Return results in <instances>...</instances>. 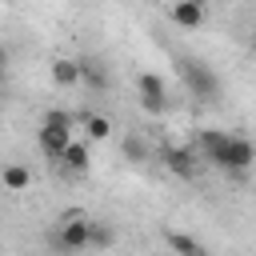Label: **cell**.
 <instances>
[{"label": "cell", "mask_w": 256, "mask_h": 256, "mask_svg": "<svg viewBox=\"0 0 256 256\" xmlns=\"http://www.w3.org/2000/svg\"><path fill=\"white\" fill-rule=\"evenodd\" d=\"M72 140H76V136H72V112L52 108V112L44 116V124H40V152H44L48 160H60Z\"/></svg>", "instance_id": "1"}, {"label": "cell", "mask_w": 256, "mask_h": 256, "mask_svg": "<svg viewBox=\"0 0 256 256\" xmlns=\"http://www.w3.org/2000/svg\"><path fill=\"white\" fill-rule=\"evenodd\" d=\"M88 228H92V220H88L84 212H68V216L56 224L52 244H56L60 252H84V248H88Z\"/></svg>", "instance_id": "2"}, {"label": "cell", "mask_w": 256, "mask_h": 256, "mask_svg": "<svg viewBox=\"0 0 256 256\" xmlns=\"http://www.w3.org/2000/svg\"><path fill=\"white\" fill-rule=\"evenodd\" d=\"M180 80L192 88V96H200V100H212L216 92H220V80H216V72L204 64V60H180Z\"/></svg>", "instance_id": "3"}, {"label": "cell", "mask_w": 256, "mask_h": 256, "mask_svg": "<svg viewBox=\"0 0 256 256\" xmlns=\"http://www.w3.org/2000/svg\"><path fill=\"white\" fill-rule=\"evenodd\" d=\"M160 160H164L168 172L180 176V180H192V176L200 172V156L192 152V144H168V148L160 152Z\"/></svg>", "instance_id": "4"}, {"label": "cell", "mask_w": 256, "mask_h": 256, "mask_svg": "<svg viewBox=\"0 0 256 256\" xmlns=\"http://www.w3.org/2000/svg\"><path fill=\"white\" fill-rule=\"evenodd\" d=\"M256 164V144L248 140V136H228V148H224V156H220V168H228V172H248Z\"/></svg>", "instance_id": "5"}, {"label": "cell", "mask_w": 256, "mask_h": 256, "mask_svg": "<svg viewBox=\"0 0 256 256\" xmlns=\"http://www.w3.org/2000/svg\"><path fill=\"white\" fill-rule=\"evenodd\" d=\"M204 16H208V8H204L200 0H176V4H168V20H172L176 28H184V32L200 28Z\"/></svg>", "instance_id": "6"}, {"label": "cell", "mask_w": 256, "mask_h": 256, "mask_svg": "<svg viewBox=\"0 0 256 256\" xmlns=\"http://www.w3.org/2000/svg\"><path fill=\"white\" fill-rule=\"evenodd\" d=\"M224 148H228V132H220V128H204V132L196 136V152H200L208 164H216V168H220Z\"/></svg>", "instance_id": "7"}, {"label": "cell", "mask_w": 256, "mask_h": 256, "mask_svg": "<svg viewBox=\"0 0 256 256\" xmlns=\"http://www.w3.org/2000/svg\"><path fill=\"white\" fill-rule=\"evenodd\" d=\"M164 244H168L176 256H208V244L196 240L192 232H180V228H164Z\"/></svg>", "instance_id": "8"}, {"label": "cell", "mask_w": 256, "mask_h": 256, "mask_svg": "<svg viewBox=\"0 0 256 256\" xmlns=\"http://www.w3.org/2000/svg\"><path fill=\"white\" fill-rule=\"evenodd\" d=\"M60 164H64V172H72V176H84V172L92 168V148H88V140H72V144L64 148Z\"/></svg>", "instance_id": "9"}, {"label": "cell", "mask_w": 256, "mask_h": 256, "mask_svg": "<svg viewBox=\"0 0 256 256\" xmlns=\"http://www.w3.org/2000/svg\"><path fill=\"white\" fill-rule=\"evenodd\" d=\"M52 84L56 88H76L80 84V60H72V56L52 60Z\"/></svg>", "instance_id": "10"}, {"label": "cell", "mask_w": 256, "mask_h": 256, "mask_svg": "<svg viewBox=\"0 0 256 256\" xmlns=\"http://www.w3.org/2000/svg\"><path fill=\"white\" fill-rule=\"evenodd\" d=\"M28 184H32V168H24V164H16V160L0 168V188H4V192H24Z\"/></svg>", "instance_id": "11"}, {"label": "cell", "mask_w": 256, "mask_h": 256, "mask_svg": "<svg viewBox=\"0 0 256 256\" xmlns=\"http://www.w3.org/2000/svg\"><path fill=\"white\" fill-rule=\"evenodd\" d=\"M136 88H140V100H168V88H164V76L160 72H140L136 76Z\"/></svg>", "instance_id": "12"}, {"label": "cell", "mask_w": 256, "mask_h": 256, "mask_svg": "<svg viewBox=\"0 0 256 256\" xmlns=\"http://www.w3.org/2000/svg\"><path fill=\"white\" fill-rule=\"evenodd\" d=\"M108 136H112V120L100 112H88L84 116V140H108Z\"/></svg>", "instance_id": "13"}, {"label": "cell", "mask_w": 256, "mask_h": 256, "mask_svg": "<svg viewBox=\"0 0 256 256\" xmlns=\"http://www.w3.org/2000/svg\"><path fill=\"white\" fill-rule=\"evenodd\" d=\"M116 244V228L108 224V220H92V228H88V248H112Z\"/></svg>", "instance_id": "14"}, {"label": "cell", "mask_w": 256, "mask_h": 256, "mask_svg": "<svg viewBox=\"0 0 256 256\" xmlns=\"http://www.w3.org/2000/svg\"><path fill=\"white\" fill-rule=\"evenodd\" d=\"M80 84H88V88H108V72H104L96 60H80Z\"/></svg>", "instance_id": "15"}, {"label": "cell", "mask_w": 256, "mask_h": 256, "mask_svg": "<svg viewBox=\"0 0 256 256\" xmlns=\"http://www.w3.org/2000/svg\"><path fill=\"white\" fill-rule=\"evenodd\" d=\"M120 152H124V160H128V164H144V160H148V144H144L140 136H124Z\"/></svg>", "instance_id": "16"}, {"label": "cell", "mask_w": 256, "mask_h": 256, "mask_svg": "<svg viewBox=\"0 0 256 256\" xmlns=\"http://www.w3.org/2000/svg\"><path fill=\"white\" fill-rule=\"evenodd\" d=\"M140 108L152 112V116H164V112H168V100H140Z\"/></svg>", "instance_id": "17"}, {"label": "cell", "mask_w": 256, "mask_h": 256, "mask_svg": "<svg viewBox=\"0 0 256 256\" xmlns=\"http://www.w3.org/2000/svg\"><path fill=\"white\" fill-rule=\"evenodd\" d=\"M4 68H8V48L0 44V72H4Z\"/></svg>", "instance_id": "18"}, {"label": "cell", "mask_w": 256, "mask_h": 256, "mask_svg": "<svg viewBox=\"0 0 256 256\" xmlns=\"http://www.w3.org/2000/svg\"><path fill=\"white\" fill-rule=\"evenodd\" d=\"M252 48H256V32H252Z\"/></svg>", "instance_id": "19"}]
</instances>
